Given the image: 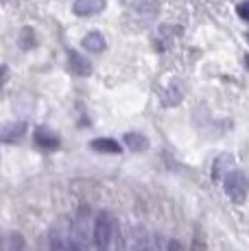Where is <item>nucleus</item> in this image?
Listing matches in <instances>:
<instances>
[{"label":"nucleus","instance_id":"nucleus-15","mask_svg":"<svg viewBox=\"0 0 249 251\" xmlns=\"http://www.w3.org/2000/svg\"><path fill=\"white\" fill-rule=\"evenodd\" d=\"M70 251H81V249H79V247H76V245H75V247H73V249H70Z\"/></svg>","mask_w":249,"mask_h":251},{"label":"nucleus","instance_id":"nucleus-14","mask_svg":"<svg viewBox=\"0 0 249 251\" xmlns=\"http://www.w3.org/2000/svg\"><path fill=\"white\" fill-rule=\"evenodd\" d=\"M166 251H184V249H181V245L177 243V240H171V243L166 245Z\"/></svg>","mask_w":249,"mask_h":251},{"label":"nucleus","instance_id":"nucleus-3","mask_svg":"<svg viewBox=\"0 0 249 251\" xmlns=\"http://www.w3.org/2000/svg\"><path fill=\"white\" fill-rule=\"evenodd\" d=\"M33 140H35V147L44 149V151H52V149L59 147V140H57V136H52V133L46 131L44 127H37L35 129V136H33Z\"/></svg>","mask_w":249,"mask_h":251},{"label":"nucleus","instance_id":"nucleus-12","mask_svg":"<svg viewBox=\"0 0 249 251\" xmlns=\"http://www.w3.org/2000/svg\"><path fill=\"white\" fill-rule=\"evenodd\" d=\"M7 251H25V240H22L20 234H11L7 243Z\"/></svg>","mask_w":249,"mask_h":251},{"label":"nucleus","instance_id":"nucleus-11","mask_svg":"<svg viewBox=\"0 0 249 251\" xmlns=\"http://www.w3.org/2000/svg\"><path fill=\"white\" fill-rule=\"evenodd\" d=\"M49 251H68V245L57 231H50L49 236Z\"/></svg>","mask_w":249,"mask_h":251},{"label":"nucleus","instance_id":"nucleus-7","mask_svg":"<svg viewBox=\"0 0 249 251\" xmlns=\"http://www.w3.org/2000/svg\"><path fill=\"white\" fill-rule=\"evenodd\" d=\"M90 147H92V151H97V153H112V155H116V153L123 151L121 144L112 138H97L90 142Z\"/></svg>","mask_w":249,"mask_h":251},{"label":"nucleus","instance_id":"nucleus-5","mask_svg":"<svg viewBox=\"0 0 249 251\" xmlns=\"http://www.w3.org/2000/svg\"><path fill=\"white\" fill-rule=\"evenodd\" d=\"M105 7V0H76L75 13L76 16H94Z\"/></svg>","mask_w":249,"mask_h":251},{"label":"nucleus","instance_id":"nucleus-10","mask_svg":"<svg viewBox=\"0 0 249 251\" xmlns=\"http://www.w3.org/2000/svg\"><path fill=\"white\" fill-rule=\"evenodd\" d=\"M179 100H181V90L175 88V85H171V88L162 94V103H164L166 107H173V105H177Z\"/></svg>","mask_w":249,"mask_h":251},{"label":"nucleus","instance_id":"nucleus-8","mask_svg":"<svg viewBox=\"0 0 249 251\" xmlns=\"http://www.w3.org/2000/svg\"><path fill=\"white\" fill-rule=\"evenodd\" d=\"M123 142L127 144L131 151H145V149L149 147V140L142 136V133H133V131H131V133H124V136H123Z\"/></svg>","mask_w":249,"mask_h":251},{"label":"nucleus","instance_id":"nucleus-2","mask_svg":"<svg viewBox=\"0 0 249 251\" xmlns=\"http://www.w3.org/2000/svg\"><path fill=\"white\" fill-rule=\"evenodd\" d=\"M223 190L227 192V197L234 203H245L249 195V177L243 171H229L223 177Z\"/></svg>","mask_w":249,"mask_h":251},{"label":"nucleus","instance_id":"nucleus-16","mask_svg":"<svg viewBox=\"0 0 249 251\" xmlns=\"http://www.w3.org/2000/svg\"><path fill=\"white\" fill-rule=\"evenodd\" d=\"M133 251H138V249H133Z\"/></svg>","mask_w":249,"mask_h":251},{"label":"nucleus","instance_id":"nucleus-13","mask_svg":"<svg viewBox=\"0 0 249 251\" xmlns=\"http://www.w3.org/2000/svg\"><path fill=\"white\" fill-rule=\"evenodd\" d=\"M238 16H241L245 22H249V2H241V4H238Z\"/></svg>","mask_w":249,"mask_h":251},{"label":"nucleus","instance_id":"nucleus-1","mask_svg":"<svg viewBox=\"0 0 249 251\" xmlns=\"http://www.w3.org/2000/svg\"><path fill=\"white\" fill-rule=\"evenodd\" d=\"M94 247L97 251H112L114 243V219L109 212H99L94 219V229H92Z\"/></svg>","mask_w":249,"mask_h":251},{"label":"nucleus","instance_id":"nucleus-9","mask_svg":"<svg viewBox=\"0 0 249 251\" xmlns=\"http://www.w3.org/2000/svg\"><path fill=\"white\" fill-rule=\"evenodd\" d=\"M83 46H85L88 52H100L105 48V40H103L100 33H88L85 40H83Z\"/></svg>","mask_w":249,"mask_h":251},{"label":"nucleus","instance_id":"nucleus-6","mask_svg":"<svg viewBox=\"0 0 249 251\" xmlns=\"http://www.w3.org/2000/svg\"><path fill=\"white\" fill-rule=\"evenodd\" d=\"M68 64H70V70H73L75 75H79V76H88L90 72H92L90 61H85L83 57H81L79 52H75V50L68 52Z\"/></svg>","mask_w":249,"mask_h":251},{"label":"nucleus","instance_id":"nucleus-4","mask_svg":"<svg viewBox=\"0 0 249 251\" xmlns=\"http://www.w3.org/2000/svg\"><path fill=\"white\" fill-rule=\"evenodd\" d=\"M25 131H26V123H9V125H4L2 127V142H18L22 136H25Z\"/></svg>","mask_w":249,"mask_h":251}]
</instances>
